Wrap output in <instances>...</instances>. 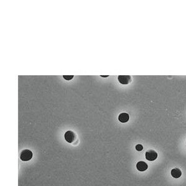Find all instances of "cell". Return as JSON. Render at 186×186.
Listing matches in <instances>:
<instances>
[{
	"label": "cell",
	"mask_w": 186,
	"mask_h": 186,
	"mask_svg": "<svg viewBox=\"0 0 186 186\" xmlns=\"http://www.w3.org/2000/svg\"><path fill=\"white\" fill-rule=\"evenodd\" d=\"M136 168L139 171L143 172V171H145L148 168V166L145 163V162L139 161L136 164Z\"/></svg>",
	"instance_id": "obj_5"
},
{
	"label": "cell",
	"mask_w": 186,
	"mask_h": 186,
	"mask_svg": "<svg viewBox=\"0 0 186 186\" xmlns=\"http://www.w3.org/2000/svg\"><path fill=\"white\" fill-rule=\"evenodd\" d=\"M171 175L174 178L177 179V178H179L181 176L182 172L181 170L178 168L173 169L171 171Z\"/></svg>",
	"instance_id": "obj_7"
},
{
	"label": "cell",
	"mask_w": 186,
	"mask_h": 186,
	"mask_svg": "<svg viewBox=\"0 0 186 186\" xmlns=\"http://www.w3.org/2000/svg\"><path fill=\"white\" fill-rule=\"evenodd\" d=\"M118 79L120 84L123 85L128 84L131 82V78L129 76H119Z\"/></svg>",
	"instance_id": "obj_4"
},
{
	"label": "cell",
	"mask_w": 186,
	"mask_h": 186,
	"mask_svg": "<svg viewBox=\"0 0 186 186\" xmlns=\"http://www.w3.org/2000/svg\"><path fill=\"white\" fill-rule=\"evenodd\" d=\"M101 77H108V76H101Z\"/></svg>",
	"instance_id": "obj_10"
},
{
	"label": "cell",
	"mask_w": 186,
	"mask_h": 186,
	"mask_svg": "<svg viewBox=\"0 0 186 186\" xmlns=\"http://www.w3.org/2000/svg\"><path fill=\"white\" fill-rule=\"evenodd\" d=\"M65 140L69 143H72L76 139V134L72 131H68L65 133Z\"/></svg>",
	"instance_id": "obj_3"
},
{
	"label": "cell",
	"mask_w": 186,
	"mask_h": 186,
	"mask_svg": "<svg viewBox=\"0 0 186 186\" xmlns=\"http://www.w3.org/2000/svg\"><path fill=\"white\" fill-rule=\"evenodd\" d=\"M136 149L138 151H141L143 149V146H142L141 144H138L136 146Z\"/></svg>",
	"instance_id": "obj_8"
},
{
	"label": "cell",
	"mask_w": 186,
	"mask_h": 186,
	"mask_svg": "<svg viewBox=\"0 0 186 186\" xmlns=\"http://www.w3.org/2000/svg\"><path fill=\"white\" fill-rule=\"evenodd\" d=\"M33 153L29 149H25L21 152L20 158L22 161H28L32 159L33 157Z\"/></svg>",
	"instance_id": "obj_1"
},
{
	"label": "cell",
	"mask_w": 186,
	"mask_h": 186,
	"mask_svg": "<svg viewBox=\"0 0 186 186\" xmlns=\"http://www.w3.org/2000/svg\"><path fill=\"white\" fill-rule=\"evenodd\" d=\"M157 157V153L154 150H149L146 153V159L149 161L156 160Z\"/></svg>",
	"instance_id": "obj_2"
},
{
	"label": "cell",
	"mask_w": 186,
	"mask_h": 186,
	"mask_svg": "<svg viewBox=\"0 0 186 186\" xmlns=\"http://www.w3.org/2000/svg\"><path fill=\"white\" fill-rule=\"evenodd\" d=\"M129 114L126 113H121L119 117H118V120H119L121 123H126L128 122L129 120Z\"/></svg>",
	"instance_id": "obj_6"
},
{
	"label": "cell",
	"mask_w": 186,
	"mask_h": 186,
	"mask_svg": "<svg viewBox=\"0 0 186 186\" xmlns=\"http://www.w3.org/2000/svg\"><path fill=\"white\" fill-rule=\"evenodd\" d=\"M63 77L67 80H70L74 78V76H64Z\"/></svg>",
	"instance_id": "obj_9"
}]
</instances>
